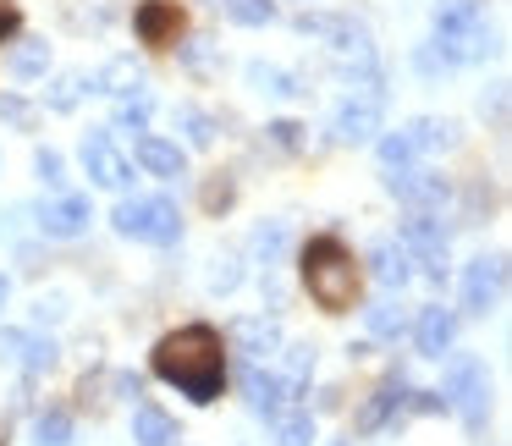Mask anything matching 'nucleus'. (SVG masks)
<instances>
[{
  "instance_id": "nucleus-12",
  "label": "nucleus",
  "mask_w": 512,
  "mask_h": 446,
  "mask_svg": "<svg viewBox=\"0 0 512 446\" xmlns=\"http://www.w3.org/2000/svg\"><path fill=\"white\" fill-rule=\"evenodd\" d=\"M232 347L248 358L281 353V320L276 314H243V320H232Z\"/></svg>"
},
{
  "instance_id": "nucleus-32",
  "label": "nucleus",
  "mask_w": 512,
  "mask_h": 446,
  "mask_svg": "<svg viewBox=\"0 0 512 446\" xmlns=\"http://www.w3.org/2000/svg\"><path fill=\"white\" fill-rule=\"evenodd\" d=\"M177 127L188 133L193 149H210V144H215V122H210L204 111H193V105H182V111H177Z\"/></svg>"
},
{
  "instance_id": "nucleus-20",
  "label": "nucleus",
  "mask_w": 512,
  "mask_h": 446,
  "mask_svg": "<svg viewBox=\"0 0 512 446\" xmlns=\"http://www.w3.org/2000/svg\"><path fill=\"white\" fill-rule=\"evenodd\" d=\"M149 111H155V100H149L144 83L122 89V94H116V133H144V127H149Z\"/></svg>"
},
{
  "instance_id": "nucleus-10",
  "label": "nucleus",
  "mask_w": 512,
  "mask_h": 446,
  "mask_svg": "<svg viewBox=\"0 0 512 446\" xmlns=\"http://www.w3.org/2000/svg\"><path fill=\"white\" fill-rule=\"evenodd\" d=\"M243 397H248V408L265 413V419H276L281 408H292V386L276 375V369H259V364L243 369Z\"/></svg>"
},
{
  "instance_id": "nucleus-1",
  "label": "nucleus",
  "mask_w": 512,
  "mask_h": 446,
  "mask_svg": "<svg viewBox=\"0 0 512 446\" xmlns=\"http://www.w3.org/2000/svg\"><path fill=\"white\" fill-rule=\"evenodd\" d=\"M155 375L166 386L188 391L193 402H215L221 397V380H226V353H221V336L210 325H182V331L160 336L155 342Z\"/></svg>"
},
{
  "instance_id": "nucleus-13",
  "label": "nucleus",
  "mask_w": 512,
  "mask_h": 446,
  "mask_svg": "<svg viewBox=\"0 0 512 446\" xmlns=\"http://www.w3.org/2000/svg\"><path fill=\"white\" fill-rule=\"evenodd\" d=\"M413 342H419V353H424V358L452 353V342H457V314H452V309H441V303L419 309V325H413Z\"/></svg>"
},
{
  "instance_id": "nucleus-14",
  "label": "nucleus",
  "mask_w": 512,
  "mask_h": 446,
  "mask_svg": "<svg viewBox=\"0 0 512 446\" xmlns=\"http://www.w3.org/2000/svg\"><path fill=\"white\" fill-rule=\"evenodd\" d=\"M133 23H138V39H144V45H171V39L182 34V6L177 0H144Z\"/></svg>"
},
{
  "instance_id": "nucleus-18",
  "label": "nucleus",
  "mask_w": 512,
  "mask_h": 446,
  "mask_svg": "<svg viewBox=\"0 0 512 446\" xmlns=\"http://www.w3.org/2000/svg\"><path fill=\"white\" fill-rule=\"evenodd\" d=\"M369 265H375V281H380V287H408V281H413V254H408V248H402V243H375V248H369Z\"/></svg>"
},
{
  "instance_id": "nucleus-22",
  "label": "nucleus",
  "mask_w": 512,
  "mask_h": 446,
  "mask_svg": "<svg viewBox=\"0 0 512 446\" xmlns=\"http://www.w3.org/2000/svg\"><path fill=\"white\" fill-rule=\"evenodd\" d=\"M402 133L413 138V149H419V155H430V149H452V144H457V127H452V122H435V116H419V122H408Z\"/></svg>"
},
{
  "instance_id": "nucleus-42",
  "label": "nucleus",
  "mask_w": 512,
  "mask_h": 446,
  "mask_svg": "<svg viewBox=\"0 0 512 446\" xmlns=\"http://www.w3.org/2000/svg\"><path fill=\"white\" fill-rule=\"evenodd\" d=\"M12 28H17V12H6V6H0V39L12 34Z\"/></svg>"
},
{
  "instance_id": "nucleus-28",
  "label": "nucleus",
  "mask_w": 512,
  "mask_h": 446,
  "mask_svg": "<svg viewBox=\"0 0 512 446\" xmlns=\"http://www.w3.org/2000/svg\"><path fill=\"white\" fill-rule=\"evenodd\" d=\"M45 67H50V50L45 45H39V39H23V45H17L12 50V72H17V78H45Z\"/></svg>"
},
{
  "instance_id": "nucleus-24",
  "label": "nucleus",
  "mask_w": 512,
  "mask_h": 446,
  "mask_svg": "<svg viewBox=\"0 0 512 446\" xmlns=\"http://www.w3.org/2000/svg\"><path fill=\"white\" fill-rule=\"evenodd\" d=\"M270 424H276V441L281 446H314V419L303 408H281Z\"/></svg>"
},
{
  "instance_id": "nucleus-34",
  "label": "nucleus",
  "mask_w": 512,
  "mask_h": 446,
  "mask_svg": "<svg viewBox=\"0 0 512 446\" xmlns=\"http://www.w3.org/2000/svg\"><path fill=\"white\" fill-rule=\"evenodd\" d=\"M100 83H105V94H122V89H133V83H138V67H133V61H111V67L100 72Z\"/></svg>"
},
{
  "instance_id": "nucleus-19",
  "label": "nucleus",
  "mask_w": 512,
  "mask_h": 446,
  "mask_svg": "<svg viewBox=\"0 0 512 446\" xmlns=\"http://www.w3.org/2000/svg\"><path fill=\"white\" fill-rule=\"evenodd\" d=\"M435 45L452 56V67H463V61H485L490 50H496V45H490V28L485 23H468V28H457V34H441Z\"/></svg>"
},
{
  "instance_id": "nucleus-38",
  "label": "nucleus",
  "mask_w": 512,
  "mask_h": 446,
  "mask_svg": "<svg viewBox=\"0 0 512 446\" xmlns=\"http://www.w3.org/2000/svg\"><path fill=\"white\" fill-rule=\"evenodd\" d=\"M78 94H83V78H61L56 89H50V111H72Z\"/></svg>"
},
{
  "instance_id": "nucleus-9",
  "label": "nucleus",
  "mask_w": 512,
  "mask_h": 446,
  "mask_svg": "<svg viewBox=\"0 0 512 446\" xmlns=\"http://www.w3.org/2000/svg\"><path fill=\"white\" fill-rule=\"evenodd\" d=\"M402 248L419 254V265H430L435 276L446 270V226L435 221V215H413V221H402Z\"/></svg>"
},
{
  "instance_id": "nucleus-8",
  "label": "nucleus",
  "mask_w": 512,
  "mask_h": 446,
  "mask_svg": "<svg viewBox=\"0 0 512 446\" xmlns=\"http://www.w3.org/2000/svg\"><path fill=\"white\" fill-rule=\"evenodd\" d=\"M83 171H89L100 188H116L122 193L127 182H133V166H127L122 155H116V144H111V133H89L83 138Z\"/></svg>"
},
{
  "instance_id": "nucleus-37",
  "label": "nucleus",
  "mask_w": 512,
  "mask_h": 446,
  "mask_svg": "<svg viewBox=\"0 0 512 446\" xmlns=\"http://www.w3.org/2000/svg\"><path fill=\"white\" fill-rule=\"evenodd\" d=\"M237 281H243V270H237V259L226 254V259H215V270H210V287L215 292H232Z\"/></svg>"
},
{
  "instance_id": "nucleus-35",
  "label": "nucleus",
  "mask_w": 512,
  "mask_h": 446,
  "mask_svg": "<svg viewBox=\"0 0 512 446\" xmlns=\"http://www.w3.org/2000/svg\"><path fill=\"white\" fill-rule=\"evenodd\" d=\"M413 61H419V72H424V78H441V72H452V56H446L441 45H424Z\"/></svg>"
},
{
  "instance_id": "nucleus-31",
  "label": "nucleus",
  "mask_w": 512,
  "mask_h": 446,
  "mask_svg": "<svg viewBox=\"0 0 512 446\" xmlns=\"http://www.w3.org/2000/svg\"><path fill=\"white\" fill-rule=\"evenodd\" d=\"M413 160H419V149H413L408 133H386V138H380V166H386V171H402V166H413Z\"/></svg>"
},
{
  "instance_id": "nucleus-26",
  "label": "nucleus",
  "mask_w": 512,
  "mask_h": 446,
  "mask_svg": "<svg viewBox=\"0 0 512 446\" xmlns=\"http://www.w3.org/2000/svg\"><path fill=\"white\" fill-rule=\"evenodd\" d=\"M364 325H369V336H380V342H397L408 320H402V309L391 298H380V303H369V309H364Z\"/></svg>"
},
{
  "instance_id": "nucleus-33",
  "label": "nucleus",
  "mask_w": 512,
  "mask_h": 446,
  "mask_svg": "<svg viewBox=\"0 0 512 446\" xmlns=\"http://www.w3.org/2000/svg\"><path fill=\"white\" fill-rule=\"evenodd\" d=\"M397 408H402V391L391 386V391H380V397L369 402V408H364V419H358V424H364V430H380V424H386Z\"/></svg>"
},
{
  "instance_id": "nucleus-16",
  "label": "nucleus",
  "mask_w": 512,
  "mask_h": 446,
  "mask_svg": "<svg viewBox=\"0 0 512 446\" xmlns=\"http://www.w3.org/2000/svg\"><path fill=\"white\" fill-rule=\"evenodd\" d=\"M0 358H12V364H23V369H28V375H39V369L56 364V342H50V336L0 331Z\"/></svg>"
},
{
  "instance_id": "nucleus-40",
  "label": "nucleus",
  "mask_w": 512,
  "mask_h": 446,
  "mask_svg": "<svg viewBox=\"0 0 512 446\" xmlns=\"http://www.w3.org/2000/svg\"><path fill=\"white\" fill-rule=\"evenodd\" d=\"M204 204H210V210H221V204H232V188H226V182H210V188H204Z\"/></svg>"
},
{
  "instance_id": "nucleus-5",
  "label": "nucleus",
  "mask_w": 512,
  "mask_h": 446,
  "mask_svg": "<svg viewBox=\"0 0 512 446\" xmlns=\"http://www.w3.org/2000/svg\"><path fill=\"white\" fill-rule=\"evenodd\" d=\"M386 188L397 193L402 204H408L413 215H435L446 199H452V188H446V177H435V171H419V166H402L386 177Z\"/></svg>"
},
{
  "instance_id": "nucleus-27",
  "label": "nucleus",
  "mask_w": 512,
  "mask_h": 446,
  "mask_svg": "<svg viewBox=\"0 0 512 446\" xmlns=\"http://www.w3.org/2000/svg\"><path fill=\"white\" fill-rule=\"evenodd\" d=\"M221 12L232 17V23H243V28L276 23V6H270V0H221Z\"/></svg>"
},
{
  "instance_id": "nucleus-6",
  "label": "nucleus",
  "mask_w": 512,
  "mask_h": 446,
  "mask_svg": "<svg viewBox=\"0 0 512 446\" xmlns=\"http://www.w3.org/2000/svg\"><path fill=\"white\" fill-rule=\"evenodd\" d=\"M380 116H386V100H380V89H358L353 100H342V111H336L331 133L342 138V144H364V138L380 133Z\"/></svg>"
},
{
  "instance_id": "nucleus-43",
  "label": "nucleus",
  "mask_w": 512,
  "mask_h": 446,
  "mask_svg": "<svg viewBox=\"0 0 512 446\" xmlns=\"http://www.w3.org/2000/svg\"><path fill=\"white\" fill-rule=\"evenodd\" d=\"M0 309H6V281H0Z\"/></svg>"
},
{
  "instance_id": "nucleus-3",
  "label": "nucleus",
  "mask_w": 512,
  "mask_h": 446,
  "mask_svg": "<svg viewBox=\"0 0 512 446\" xmlns=\"http://www.w3.org/2000/svg\"><path fill=\"white\" fill-rule=\"evenodd\" d=\"M111 221L122 237H138V243H177L182 232V215L171 199H122Z\"/></svg>"
},
{
  "instance_id": "nucleus-2",
  "label": "nucleus",
  "mask_w": 512,
  "mask_h": 446,
  "mask_svg": "<svg viewBox=\"0 0 512 446\" xmlns=\"http://www.w3.org/2000/svg\"><path fill=\"white\" fill-rule=\"evenodd\" d=\"M303 287H309V298L320 303V309H331V314L353 309V298H358L353 254H347L336 237H314V243L303 248Z\"/></svg>"
},
{
  "instance_id": "nucleus-7",
  "label": "nucleus",
  "mask_w": 512,
  "mask_h": 446,
  "mask_svg": "<svg viewBox=\"0 0 512 446\" xmlns=\"http://www.w3.org/2000/svg\"><path fill=\"white\" fill-rule=\"evenodd\" d=\"M507 292V259H474L463 270V309L468 314H490Z\"/></svg>"
},
{
  "instance_id": "nucleus-29",
  "label": "nucleus",
  "mask_w": 512,
  "mask_h": 446,
  "mask_svg": "<svg viewBox=\"0 0 512 446\" xmlns=\"http://www.w3.org/2000/svg\"><path fill=\"white\" fill-rule=\"evenodd\" d=\"M254 248L259 259H265V265H276L281 259V248H287V221H265V226H254Z\"/></svg>"
},
{
  "instance_id": "nucleus-17",
  "label": "nucleus",
  "mask_w": 512,
  "mask_h": 446,
  "mask_svg": "<svg viewBox=\"0 0 512 446\" xmlns=\"http://www.w3.org/2000/svg\"><path fill=\"white\" fill-rule=\"evenodd\" d=\"M133 160L149 171V177H182V166H188V160H182V149L171 144V138H155V133H144L133 144Z\"/></svg>"
},
{
  "instance_id": "nucleus-36",
  "label": "nucleus",
  "mask_w": 512,
  "mask_h": 446,
  "mask_svg": "<svg viewBox=\"0 0 512 446\" xmlns=\"http://www.w3.org/2000/svg\"><path fill=\"white\" fill-rule=\"evenodd\" d=\"M309 369H314V353H309V347H292V358H287V375H281V380H287V386L298 391L303 380H309Z\"/></svg>"
},
{
  "instance_id": "nucleus-4",
  "label": "nucleus",
  "mask_w": 512,
  "mask_h": 446,
  "mask_svg": "<svg viewBox=\"0 0 512 446\" xmlns=\"http://www.w3.org/2000/svg\"><path fill=\"white\" fill-rule=\"evenodd\" d=\"M446 408L463 413V424H485L490 413V386H485V364H479L474 353H457L452 364H446Z\"/></svg>"
},
{
  "instance_id": "nucleus-39",
  "label": "nucleus",
  "mask_w": 512,
  "mask_h": 446,
  "mask_svg": "<svg viewBox=\"0 0 512 446\" xmlns=\"http://www.w3.org/2000/svg\"><path fill=\"white\" fill-rule=\"evenodd\" d=\"M34 166H39V177H45L50 188H61V182H67V177H61V155H56V149H39Z\"/></svg>"
},
{
  "instance_id": "nucleus-15",
  "label": "nucleus",
  "mask_w": 512,
  "mask_h": 446,
  "mask_svg": "<svg viewBox=\"0 0 512 446\" xmlns=\"http://www.w3.org/2000/svg\"><path fill=\"white\" fill-rule=\"evenodd\" d=\"M39 226H45V237H78L83 226H89V199L61 193V199L39 204Z\"/></svg>"
},
{
  "instance_id": "nucleus-23",
  "label": "nucleus",
  "mask_w": 512,
  "mask_h": 446,
  "mask_svg": "<svg viewBox=\"0 0 512 446\" xmlns=\"http://www.w3.org/2000/svg\"><path fill=\"white\" fill-rule=\"evenodd\" d=\"M468 23H485V6H479V0H441V6H435V39L457 34V28H468Z\"/></svg>"
},
{
  "instance_id": "nucleus-41",
  "label": "nucleus",
  "mask_w": 512,
  "mask_h": 446,
  "mask_svg": "<svg viewBox=\"0 0 512 446\" xmlns=\"http://www.w3.org/2000/svg\"><path fill=\"white\" fill-rule=\"evenodd\" d=\"M270 133H276V144H298V133H303V127H292V122H276Z\"/></svg>"
},
{
  "instance_id": "nucleus-25",
  "label": "nucleus",
  "mask_w": 512,
  "mask_h": 446,
  "mask_svg": "<svg viewBox=\"0 0 512 446\" xmlns=\"http://www.w3.org/2000/svg\"><path fill=\"white\" fill-rule=\"evenodd\" d=\"M248 83H254L259 94H270V100H292V94H298V78H292V72H281V67H265V61H254V67H248Z\"/></svg>"
},
{
  "instance_id": "nucleus-21",
  "label": "nucleus",
  "mask_w": 512,
  "mask_h": 446,
  "mask_svg": "<svg viewBox=\"0 0 512 446\" xmlns=\"http://www.w3.org/2000/svg\"><path fill=\"white\" fill-rule=\"evenodd\" d=\"M133 441H138V446H177V424H171V413L138 408V413H133Z\"/></svg>"
},
{
  "instance_id": "nucleus-11",
  "label": "nucleus",
  "mask_w": 512,
  "mask_h": 446,
  "mask_svg": "<svg viewBox=\"0 0 512 446\" xmlns=\"http://www.w3.org/2000/svg\"><path fill=\"white\" fill-rule=\"evenodd\" d=\"M298 34H309V39H331L336 50L369 56V34L353 23V17H320V12H303V17H298Z\"/></svg>"
},
{
  "instance_id": "nucleus-30",
  "label": "nucleus",
  "mask_w": 512,
  "mask_h": 446,
  "mask_svg": "<svg viewBox=\"0 0 512 446\" xmlns=\"http://www.w3.org/2000/svg\"><path fill=\"white\" fill-rule=\"evenodd\" d=\"M34 446H72V419L67 413H39L34 419Z\"/></svg>"
}]
</instances>
